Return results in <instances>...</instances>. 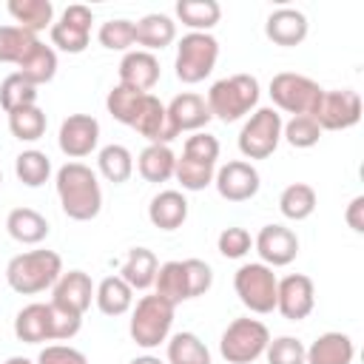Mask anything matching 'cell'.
Listing matches in <instances>:
<instances>
[{"instance_id":"6da1fadb","label":"cell","mask_w":364,"mask_h":364,"mask_svg":"<svg viewBox=\"0 0 364 364\" xmlns=\"http://www.w3.org/2000/svg\"><path fill=\"white\" fill-rule=\"evenodd\" d=\"M57 199L68 219L74 222H91L102 210V188L97 179V171H91L85 162H65L57 176Z\"/></svg>"},{"instance_id":"7a4b0ae2","label":"cell","mask_w":364,"mask_h":364,"mask_svg":"<svg viewBox=\"0 0 364 364\" xmlns=\"http://www.w3.org/2000/svg\"><path fill=\"white\" fill-rule=\"evenodd\" d=\"M63 276V259L54 250H26L9 259L6 282L20 296H37L57 284Z\"/></svg>"},{"instance_id":"3957f363","label":"cell","mask_w":364,"mask_h":364,"mask_svg":"<svg viewBox=\"0 0 364 364\" xmlns=\"http://www.w3.org/2000/svg\"><path fill=\"white\" fill-rule=\"evenodd\" d=\"M216 159H219V139L208 131L191 134L173 168V176L182 185V191H205L216 176Z\"/></svg>"},{"instance_id":"277c9868","label":"cell","mask_w":364,"mask_h":364,"mask_svg":"<svg viewBox=\"0 0 364 364\" xmlns=\"http://www.w3.org/2000/svg\"><path fill=\"white\" fill-rule=\"evenodd\" d=\"M259 80L253 74H230V77H222L216 80L210 88H208V108H210V117L222 119V122H236L242 117H247L250 111H256V102H259Z\"/></svg>"},{"instance_id":"5b68a950","label":"cell","mask_w":364,"mask_h":364,"mask_svg":"<svg viewBox=\"0 0 364 364\" xmlns=\"http://www.w3.org/2000/svg\"><path fill=\"white\" fill-rule=\"evenodd\" d=\"M173 310L176 307L156 293L142 296L131 307V321H128V333H131L134 344L142 350H154V347L165 344L171 336V327H173Z\"/></svg>"},{"instance_id":"8992f818","label":"cell","mask_w":364,"mask_h":364,"mask_svg":"<svg viewBox=\"0 0 364 364\" xmlns=\"http://www.w3.org/2000/svg\"><path fill=\"white\" fill-rule=\"evenodd\" d=\"M267 341H270L267 324L259 318L242 316L225 327V333L219 338V353L228 364H253L256 358L264 355Z\"/></svg>"},{"instance_id":"52a82bcc","label":"cell","mask_w":364,"mask_h":364,"mask_svg":"<svg viewBox=\"0 0 364 364\" xmlns=\"http://www.w3.org/2000/svg\"><path fill=\"white\" fill-rule=\"evenodd\" d=\"M216 60H219V40L205 31H188L176 43V60H173L176 80L185 85H196L216 68Z\"/></svg>"},{"instance_id":"ba28073f","label":"cell","mask_w":364,"mask_h":364,"mask_svg":"<svg viewBox=\"0 0 364 364\" xmlns=\"http://www.w3.org/2000/svg\"><path fill=\"white\" fill-rule=\"evenodd\" d=\"M276 287H279V279L273 267L262 262H247L233 273V290L239 301L256 316H267L276 310Z\"/></svg>"},{"instance_id":"9c48e42d","label":"cell","mask_w":364,"mask_h":364,"mask_svg":"<svg viewBox=\"0 0 364 364\" xmlns=\"http://www.w3.org/2000/svg\"><path fill=\"white\" fill-rule=\"evenodd\" d=\"M267 94H270V100H273V105L279 111H287L293 117H299V114H310L313 117V111H316L324 88L316 80L304 77V74L279 71V74H273Z\"/></svg>"},{"instance_id":"30bf717a","label":"cell","mask_w":364,"mask_h":364,"mask_svg":"<svg viewBox=\"0 0 364 364\" xmlns=\"http://www.w3.org/2000/svg\"><path fill=\"white\" fill-rule=\"evenodd\" d=\"M282 114L276 108H256L242 131H239V151L245 159H267L282 142Z\"/></svg>"},{"instance_id":"8fae6325","label":"cell","mask_w":364,"mask_h":364,"mask_svg":"<svg viewBox=\"0 0 364 364\" xmlns=\"http://www.w3.org/2000/svg\"><path fill=\"white\" fill-rule=\"evenodd\" d=\"M313 119L321 131H347L361 119V97L353 88L324 91L313 111Z\"/></svg>"},{"instance_id":"7c38bea8","label":"cell","mask_w":364,"mask_h":364,"mask_svg":"<svg viewBox=\"0 0 364 364\" xmlns=\"http://www.w3.org/2000/svg\"><path fill=\"white\" fill-rule=\"evenodd\" d=\"M91 23H94V14L88 6H68L57 23H51L48 34H51V46H57L60 51L65 54H82L88 48V40H91Z\"/></svg>"},{"instance_id":"4fadbf2b","label":"cell","mask_w":364,"mask_h":364,"mask_svg":"<svg viewBox=\"0 0 364 364\" xmlns=\"http://www.w3.org/2000/svg\"><path fill=\"white\" fill-rule=\"evenodd\" d=\"M57 145L68 159H82L91 156L100 145V122L91 114H68L60 122V134H57Z\"/></svg>"},{"instance_id":"5bb4252c","label":"cell","mask_w":364,"mask_h":364,"mask_svg":"<svg viewBox=\"0 0 364 364\" xmlns=\"http://www.w3.org/2000/svg\"><path fill=\"white\" fill-rule=\"evenodd\" d=\"M213 185H216V193L222 199H228V202H247V199H253L259 193L262 179H259V171H256L253 162L230 159L222 168H216Z\"/></svg>"},{"instance_id":"9a60e30c","label":"cell","mask_w":364,"mask_h":364,"mask_svg":"<svg viewBox=\"0 0 364 364\" xmlns=\"http://www.w3.org/2000/svg\"><path fill=\"white\" fill-rule=\"evenodd\" d=\"M316 307V284L310 276L304 273H290L284 279H279L276 287V310L287 318V321H301L313 313Z\"/></svg>"},{"instance_id":"2e32d148","label":"cell","mask_w":364,"mask_h":364,"mask_svg":"<svg viewBox=\"0 0 364 364\" xmlns=\"http://www.w3.org/2000/svg\"><path fill=\"white\" fill-rule=\"evenodd\" d=\"M253 247H256L262 264H267V267H284V264H290L299 256V236L287 225H264L256 233Z\"/></svg>"},{"instance_id":"e0dca14e","label":"cell","mask_w":364,"mask_h":364,"mask_svg":"<svg viewBox=\"0 0 364 364\" xmlns=\"http://www.w3.org/2000/svg\"><path fill=\"white\" fill-rule=\"evenodd\" d=\"M165 111H168V122H171V128L176 131V136L179 134H196V131H202L213 117H210V108H208V102H205V97L202 94H193V91H182V94H176L168 105H165Z\"/></svg>"},{"instance_id":"ac0fdd59","label":"cell","mask_w":364,"mask_h":364,"mask_svg":"<svg viewBox=\"0 0 364 364\" xmlns=\"http://www.w3.org/2000/svg\"><path fill=\"white\" fill-rule=\"evenodd\" d=\"M159 74H162L159 60L151 51H142V48L125 51L119 60V85H128L134 91L151 94V88L159 82Z\"/></svg>"},{"instance_id":"d6986e66","label":"cell","mask_w":364,"mask_h":364,"mask_svg":"<svg viewBox=\"0 0 364 364\" xmlns=\"http://www.w3.org/2000/svg\"><path fill=\"white\" fill-rule=\"evenodd\" d=\"M139 136L148 139V145H171L176 139V131L171 128L168 122V111H165V102H159V97L154 94H145L142 100V108L131 125Z\"/></svg>"},{"instance_id":"ffe728a7","label":"cell","mask_w":364,"mask_h":364,"mask_svg":"<svg viewBox=\"0 0 364 364\" xmlns=\"http://www.w3.org/2000/svg\"><path fill=\"white\" fill-rule=\"evenodd\" d=\"M307 28H310V23H307L304 11L290 9V6H282V9L270 11L267 20H264V37L276 46H284V48H293V46L304 43Z\"/></svg>"},{"instance_id":"44dd1931","label":"cell","mask_w":364,"mask_h":364,"mask_svg":"<svg viewBox=\"0 0 364 364\" xmlns=\"http://www.w3.org/2000/svg\"><path fill=\"white\" fill-rule=\"evenodd\" d=\"M91 299H94V282L85 270H68L51 287V301L77 316H82L91 307Z\"/></svg>"},{"instance_id":"7402d4cb","label":"cell","mask_w":364,"mask_h":364,"mask_svg":"<svg viewBox=\"0 0 364 364\" xmlns=\"http://www.w3.org/2000/svg\"><path fill=\"white\" fill-rule=\"evenodd\" d=\"M14 336L26 344H43L54 341V318H51V304L46 301H31L14 316Z\"/></svg>"},{"instance_id":"603a6c76","label":"cell","mask_w":364,"mask_h":364,"mask_svg":"<svg viewBox=\"0 0 364 364\" xmlns=\"http://www.w3.org/2000/svg\"><path fill=\"white\" fill-rule=\"evenodd\" d=\"M355 358V344L347 333H338V330H330V333H321L310 347H307V355H304V364H353Z\"/></svg>"},{"instance_id":"cb8c5ba5","label":"cell","mask_w":364,"mask_h":364,"mask_svg":"<svg viewBox=\"0 0 364 364\" xmlns=\"http://www.w3.org/2000/svg\"><path fill=\"white\" fill-rule=\"evenodd\" d=\"M148 219L159 230H176V228H182L185 219H188V199H185V193L182 191H173V188L159 191L151 199V205H148Z\"/></svg>"},{"instance_id":"d4e9b609","label":"cell","mask_w":364,"mask_h":364,"mask_svg":"<svg viewBox=\"0 0 364 364\" xmlns=\"http://www.w3.org/2000/svg\"><path fill=\"white\" fill-rule=\"evenodd\" d=\"M176 40V23L168 14H145L142 20L134 23V43L142 46V51H162L165 46H171Z\"/></svg>"},{"instance_id":"484cf974","label":"cell","mask_w":364,"mask_h":364,"mask_svg":"<svg viewBox=\"0 0 364 364\" xmlns=\"http://www.w3.org/2000/svg\"><path fill=\"white\" fill-rule=\"evenodd\" d=\"M156 270H159V259H156L154 250H148V247H131L117 276L131 290H148V287H154Z\"/></svg>"},{"instance_id":"4316f807","label":"cell","mask_w":364,"mask_h":364,"mask_svg":"<svg viewBox=\"0 0 364 364\" xmlns=\"http://www.w3.org/2000/svg\"><path fill=\"white\" fill-rule=\"evenodd\" d=\"M6 230L20 245H40L48 236V219L34 208H14L6 216Z\"/></svg>"},{"instance_id":"83f0119b","label":"cell","mask_w":364,"mask_h":364,"mask_svg":"<svg viewBox=\"0 0 364 364\" xmlns=\"http://www.w3.org/2000/svg\"><path fill=\"white\" fill-rule=\"evenodd\" d=\"M9 14L14 17V26L40 34L51 28L54 23V3L51 0H9Z\"/></svg>"},{"instance_id":"f1b7e54d","label":"cell","mask_w":364,"mask_h":364,"mask_svg":"<svg viewBox=\"0 0 364 364\" xmlns=\"http://www.w3.org/2000/svg\"><path fill=\"white\" fill-rule=\"evenodd\" d=\"M17 74L26 77L31 85H43V82H51L54 74H57V51L46 43H34L28 48V54L17 63Z\"/></svg>"},{"instance_id":"f546056e","label":"cell","mask_w":364,"mask_h":364,"mask_svg":"<svg viewBox=\"0 0 364 364\" xmlns=\"http://www.w3.org/2000/svg\"><path fill=\"white\" fill-rule=\"evenodd\" d=\"M176 168V154L171 151V145H145L136 156V171L145 182H168L173 176Z\"/></svg>"},{"instance_id":"4dcf8cb0","label":"cell","mask_w":364,"mask_h":364,"mask_svg":"<svg viewBox=\"0 0 364 364\" xmlns=\"http://www.w3.org/2000/svg\"><path fill=\"white\" fill-rule=\"evenodd\" d=\"M94 301L105 316H122L134 307V290L119 276H105L94 287Z\"/></svg>"},{"instance_id":"1f68e13d","label":"cell","mask_w":364,"mask_h":364,"mask_svg":"<svg viewBox=\"0 0 364 364\" xmlns=\"http://www.w3.org/2000/svg\"><path fill=\"white\" fill-rule=\"evenodd\" d=\"M316 205H318V196H316L313 185H307V182H293V185H287V188L279 193V210H282V216L290 219V222H304V219H310L313 210H316Z\"/></svg>"},{"instance_id":"d6a6232c","label":"cell","mask_w":364,"mask_h":364,"mask_svg":"<svg viewBox=\"0 0 364 364\" xmlns=\"http://www.w3.org/2000/svg\"><path fill=\"white\" fill-rule=\"evenodd\" d=\"M154 287H156V296L168 299L173 307L191 299L185 264H182V262H176V259H173V262H165V264H159V270H156V279H154Z\"/></svg>"},{"instance_id":"836d02e7","label":"cell","mask_w":364,"mask_h":364,"mask_svg":"<svg viewBox=\"0 0 364 364\" xmlns=\"http://www.w3.org/2000/svg\"><path fill=\"white\" fill-rule=\"evenodd\" d=\"M176 17L182 20V26H188L191 31H205L210 34V28L219 23L222 17V6L216 0H179L176 3Z\"/></svg>"},{"instance_id":"e575fe53","label":"cell","mask_w":364,"mask_h":364,"mask_svg":"<svg viewBox=\"0 0 364 364\" xmlns=\"http://www.w3.org/2000/svg\"><path fill=\"white\" fill-rule=\"evenodd\" d=\"M97 171H100L108 182L122 185V182H128L131 173H134V156H131V151H128L125 145L111 142V145L100 148V154H97Z\"/></svg>"},{"instance_id":"d590c367","label":"cell","mask_w":364,"mask_h":364,"mask_svg":"<svg viewBox=\"0 0 364 364\" xmlns=\"http://www.w3.org/2000/svg\"><path fill=\"white\" fill-rule=\"evenodd\" d=\"M168 364H210V350L196 333H176L168 338Z\"/></svg>"},{"instance_id":"8d00e7d4","label":"cell","mask_w":364,"mask_h":364,"mask_svg":"<svg viewBox=\"0 0 364 364\" xmlns=\"http://www.w3.org/2000/svg\"><path fill=\"white\" fill-rule=\"evenodd\" d=\"M14 173L26 188H40L51 176V159H48V154H43L37 148H26L14 159Z\"/></svg>"},{"instance_id":"74e56055","label":"cell","mask_w":364,"mask_h":364,"mask_svg":"<svg viewBox=\"0 0 364 364\" xmlns=\"http://www.w3.org/2000/svg\"><path fill=\"white\" fill-rule=\"evenodd\" d=\"M142 100H145V91H134V88L117 82L108 91V97H105V108H108V114L117 122H122V125L131 128L134 119H136V114H139V108H142Z\"/></svg>"},{"instance_id":"f35d334b","label":"cell","mask_w":364,"mask_h":364,"mask_svg":"<svg viewBox=\"0 0 364 364\" xmlns=\"http://www.w3.org/2000/svg\"><path fill=\"white\" fill-rule=\"evenodd\" d=\"M46 125H48V117L40 105H28L9 114V131L20 142H37L46 134Z\"/></svg>"},{"instance_id":"ab89813d","label":"cell","mask_w":364,"mask_h":364,"mask_svg":"<svg viewBox=\"0 0 364 364\" xmlns=\"http://www.w3.org/2000/svg\"><path fill=\"white\" fill-rule=\"evenodd\" d=\"M37 85H31L26 77H20L17 71H11L3 82H0V105L6 114L11 111H20V108H28V105H37Z\"/></svg>"},{"instance_id":"60d3db41","label":"cell","mask_w":364,"mask_h":364,"mask_svg":"<svg viewBox=\"0 0 364 364\" xmlns=\"http://www.w3.org/2000/svg\"><path fill=\"white\" fill-rule=\"evenodd\" d=\"M34 43H37V34H31L20 26H0V63L17 65Z\"/></svg>"},{"instance_id":"b9f144b4","label":"cell","mask_w":364,"mask_h":364,"mask_svg":"<svg viewBox=\"0 0 364 364\" xmlns=\"http://www.w3.org/2000/svg\"><path fill=\"white\" fill-rule=\"evenodd\" d=\"M321 134H324V131L318 128V122H316L310 114L290 117V119L282 125V139H284L287 145H293V148H313V145H318Z\"/></svg>"},{"instance_id":"7bdbcfd3","label":"cell","mask_w":364,"mask_h":364,"mask_svg":"<svg viewBox=\"0 0 364 364\" xmlns=\"http://www.w3.org/2000/svg\"><path fill=\"white\" fill-rule=\"evenodd\" d=\"M97 40L108 51H131V46H134V20L117 17V20L102 23L100 31H97Z\"/></svg>"},{"instance_id":"ee69618b","label":"cell","mask_w":364,"mask_h":364,"mask_svg":"<svg viewBox=\"0 0 364 364\" xmlns=\"http://www.w3.org/2000/svg\"><path fill=\"white\" fill-rule=\"evenodd\" d=\"M304 355H307V347L296 336L270 338L267 350H264L267 364H304Z\"/></svg>"},{"instance_id":"f6af8a7d","label":"cell","mask_w":364,"mask_h":364,"mask_svg":"<svg viewBox=\"0 0 364 364\" xmlns=\"http://www.w3.org/2000/svg\"><path fill=\"white\" fill-rule=\"evenodd\" d=\"M216 247L225 259H242L253 250V236L245 228H225L216 239Z\"/></svg>"},{"instance_id":"bcb514c9","label":"cell","mask_w":364,"mask_h":364,"mask_svg":"<svg viewBox=\"0 0 364 364\" xmlns=\"http://www.w3.org/2000/svg\"><path fill=\"white\" fill-rule=\"evenodd\" d=\"M182 264H185V273H188L191 299L205 296V293L210 290V284H213V270H210V264L202 262V259H182Z\"/></svg>"},{"instance_id":"7dc6e473","label":"cell","mask_w":364,"mask_h":364,"mask_svg":"<svg viewBox=\"0 0 364 364\" xmlns=\"http://www.w3.org/2000/svg\"><path fill=\"white\" fill-rule=\"evenodd\" d=\"M37 364H88V358L71 344H46L37 355Z\"/></svg>"},{"instance_id":"c3c4849f","label":"cell","mask_w":364,"mask_h":364,"mask_svg":"<svg viewBox=\"0 0 364 364\" xmlns=\"http://www.w3.org/2000/svg\"><path fill=\"white\" fill-rule=\"evenodd\" d=\"M344 222L353 233H364V196L361 193L350 199V205L344 210Z\"/></svg>"},{"instance_id":"681fc988","label":"cell","mask_w":364,"mask_h":364,"mask_svg":"<svg viewBox=\"0 0 364 364\" xmlns=\"http://www.w3.org/2000/svg\"><path fill=\"white\" fill-rule=\"evenodd\" d=\"M128 364H165L162 358H156V355H151V353H145V355H136V358H131Z\"/></svg>"},{"instance_id":"f907efd6","label":"cell","mask_w":364,"mask_h":364,"mask_svg":"<svg viewBox=\"0 0 364 364\" xmlns=\"http://www.w3.org/2000/svg\"><path fill=\"white\" fill-rule=\"evenodd\" d=\"M3 364H34L31 358H26V355H11V358H6Z\"/></svg>"},{"instance_id":"816d5d0a","label":"cell","mask_w":364,"mask_h":364,"mask_svg":"<svg viewBox=\"0 0 364 364\" xmlns=\"http://www.w3.org/2000/svg\"><path fill=\"white\" fill-rule=\"evenodd\" d=\"M0 188H3V171H0Z\"/></svg>"}]
</instances>
